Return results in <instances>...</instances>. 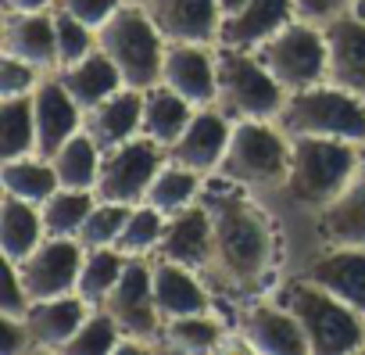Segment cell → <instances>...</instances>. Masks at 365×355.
<instances>
[{"instance_id": "cell-35", "label": "cell", "mask_w": 365, "mask_h": 355, "mask_svg": "<svg viewBox=\"0 0 365 355\" xmlns=\"http://www.w3.org/2000/svg\"><path fill=\"white\" fill-rule=\"evenodd\" d=\"M97 205V194L93 191H68V187H58L43 205V226L51 237H79L90 209Z\"/></svg>"}, {"instance_id": "cell-12", "label": "cell", "mask_w": 365, "mask_h": 355, "mask_svg": "<svg viewBox=\"0 0 365 355\" xmlns=\"http://www.w3.org/2000/svg\"><path fill=\"white\" fill-rule=\"evenodd\" d=\"M237 334L247 341L251 351H262V355H304V351H312L294 312L283 301H276L272 294L251 298L240 305Z\"/></svg>"}, {"instance_id": "cell-43", "label": "cell", "mask_w": 365, "mask_h": 355, "mask_svg": "<svg viewBox=\"0 0 365 355\" xmlns=\"http://www.w3.org/2000/svg\"><path fill=\"white\" fill-rule=\"evenodd\" d=\"M294 8H297V19L315 22V26H326L336 15H347L351 11V0H294Z\"/></svg>"}, {"instance_id": "cell-41", "label": "cell", "mask_w": 365, "mask_h": 355, "mask_svg": "<svg viewBox=\"0 0 365 355\" xmlns=\"http://www.w3.org/2000/svg\"><path fill=\"white\" fill-rule=\"evenodd\" d=\"M29 291H26V280H22V269L19 262H8L4 259V291H0V316H26L29 309Z\"/></svg>"}, {"instance_id": "cell-18", "label": "cell", "mask_w": 365, "mask_h": 355, "mask_svg": "<svg viewBox=\"0 0 365 355\" xmlns=\"http://www.w3.org/2000/svg\"><path fill=\"white\" fill-rule=\"evenodd\" d=\"M150 280H154V301L161 319H175V316H197V312H212V287L208 280L168 259L150 255Z\"/></svg>"}, {"instance_id": "cell-27", "label": "cell", "mask_w": 365, "mask_h": 355, "mask_svg": "<svg viewBox=\"0 0 365 355\" xmlns=\"http://www.w3.org/2000/svg\"><path fill=\"white\" fill-rule=\"evenodd\" d=\"M194 104L175 94L165 83H154L143 90V119H140V133L158 140L161 147H172L179 140V133L187 129V122L194 119Z\"/></svg>"}, {"instance_id": "cell-47", "label": "cell", "mask_w": 365, "mask_h": 355, "mask_svg": "<svg viewBox=\"0 0 365 355\" xmlns=\"http://www.w3.org/2000/svg\"><path fill=\"white\" fill-rule=\"evenodd\" d=\"M351 11H354L358 19H365V0H351Z\"/></svg>"}, {"instance_id": "cell-34", "label": "cell", "mask_w": 365, "mask_h": 355, "mask_svg": "<svg viewBox=\"0 0 365 355\" xmlns=\"http://www.w3.org/2000/svg\"><path fill=\"white\" fill-rule=\"evenodd\" d=\"M125 262H129V255H122L118 248H86L76 294H79L90 309H101L104 298L111 294V287L118 284Z\"/></svg>"}, {"instance_id": "cell-13", "label": "cell", "mask_w": 365, "mask_h": 355, "mask_svg": "<svg viewBox=\"0 0 365 355\" xmlns=\"http://www.w3.org/2000/svg\"><path fill=\"white\" fill-rule=\"evenodd\" d=\"M161 83L182 94L194 108L215 104L219 94V54L212 44H168Z\"/></svg>"}, {"instance_id": "cell-5", "label": "cell", "mask_w": 365, "mask_h": 355, "mask_svg": "<svg viewBox=\"0 0 365 355\" xmlns=\"http://www.w3.org/2000/svg\"><path fill=\"white\" fill-rule=\"evenodd\" d=\"M276 126L287 136H326V140L365 144V101L322 79L315 86L287 94Z\"/></svg>"}, {"instance_id": "cell-1", "label": "cell", "mask_w": 365, "mask_h": 355, "mask_svg": "<svg viewBox=\"0 0 365 355\" xmlns=\"http://www.w3.org/2000/svg\"><path fill=\"white\" fill-rule=\"evenodd\" d=\"M201 201L212 212V262L205 280L215 294L244 305L276 287L279 230L276 212L251 191L230 184L226 176H208Z\"/></svg>"}, {"instance_id": "cell-9", "label": "cell", "mask_w": 365, "mask_h": 355, "mask_svg": "<svg viewBox=\"0 0 365 355\" xmlns=\"http://www.w3.org/2000/svg\"><path fill=\"white\" fill-rule=\"evenodd\" d=\"M165 161H168V147H161L158 140L140 133V136L104 151L93 194L101 201H115V205H140Z\"/></svg>"}, {"instance_id": "cell-22", "label": "cell", "mask_w": 365, "mask_h": 355, "mask_svg": "<svg viewBox=\"0 0 365 355\" xmlns=\"http://www.w3.org/2000/svg\"><path fill=\"white\" fill-rule=\"evenodd\" d=\"M297 19L294 0H247L233 15L222 19L219 44L215 47H233V51H258L269 36H276L283 26Z\"/></svg>"}, {"instance_id": "cell-10", "label": "cell", "mask_w": 365, "mask_h": 355, "mask_svg": "<svg viewBox=\"0 0 365 355\" xmlns=\"http://www.w3.org/2000/svg\"><path fill=\"white\" fill-rule=\"evenodd\" d=\"M122 337H136V341H147L158 348L161 341V312H158V301H154V280H150V259H129L118 284L111 287V294L104 298L101 305Z\"/></svg>"}, {"instance_id": "cell-36", "label": "cell", "mask_w": 365, "mask_h": 355, "mask_svg": "<svg viewBox=\"0 0 365 355\" xmlns=\"http://www.w3.org/2000/svg\"><path fill=\"white\" fill-rule=\"evenodd\" d=\"M165 219H168V216H161V212H158L154 205H147V201L133 205V209H129V219H125V226H122V234H118V241H115V248H118L122 255H129V259H150V255L158 251L161 234H165Z\"/></svg>"}, {"instance_id": "cell-31", "label": "cell", "mask_w": 365, "mask_h": 355, "mask_svg": "<svg viewBox=\"0 0 365 355\" xmlns=\"http://www.w3.org/2000/svg\"><path fill=\"white\" fill-rule=\"evenodd\" d=\"M208 184V176L205 172H194L187 165H179V161H165L161 172L154 176V184L147 191V205H154L161 216H175L182 209H190L194 201H201V191Z\"/></svg>"}, {"instance_id": "cell-29", "label": "cell", "mask_w": 365, "mask_h": 355, "mask_svg": "<svg viewBox=\"0 0 365 355\" xmlns=\"http://www.w3.org/2000/svg\"><path fill=\"white\" fill-rule=\"evenodd\" d=\"M58 187H61V184H58V172H54L51 158L26 154V158H8V161H0V191L11 194V198L43 205Z\"/></svg>"}, {"instance_id": "cell-40", "label": "cell", "mask_w": 365, "mask_h": 355, "mask_svg": "<svg viewBox=\"0 0 365 355\" xmlns=\"http://www.w3.org/2000/svg\"><path fill=\"white\" fill-rule=\"evenodd\" d=\"M47 72H40L36 65L15 58V54H4L0 61V97H22V94H33L40 86Z\"/></svg>"}, {"instance_id": "cell-15", "label": "cell", "mask_w": 365, "mask_h": 355, "mask_svg": "<svg viewBox=\"0 0 365 355\" xmlns=\"http://www.w3.org/2000/svg\"><path fill=\"white\" fill-rule=\"evenodd\" d=\"M365 316V248H315L294 269Z\"/></svg>"}, {"instance_id": "cell-24", "label": "cell", "mask_w": 365, "mask_h": 355, "mask_svg": "<svg viewBox=\"0 0 365 355\" xmlns=\"http://www.w3.org/2000/svg\"><path fill=\"white\" fill-rule=\"evenodd\" d=\"M4 54H15L40 72L58 69L54 8L51 11H4Z\"/></svg>"}, {"instance_id": "cell-38", "label": "cell", "mask_w": 365, "mask_h": 355, "mask_svg": "<svg viewBox=\"0 0 365 355\" xmlns=\"http://www.w3.org/2000/svg\"><path fill=\"white\" fill-rule=\"evenodd\" d=\"M54 36H58V69L97 51V29L79 22L76 15L61 11V8H54Z\"/></svg>"}, {"instance_id": "cell-3", "label": "cell", "mask_w": 365, "mask_h": 355, "mask_svg": "<svg viewBox=\"0 0 365 355\" xmlns=\"http://www.w3.org/2000/svg\"><path fill=\"white\" fill-rule=\"evenodd\" d=\"M272 298L294 312L315 355H347L365 348V316L326 287L290 273L283 284L272 287Z\"/></svg>"}, {"instance_id": "cell-11", "label": "cell", "mask_w": 365, "mask_h": 355, "mask_svg": "<svg viewBox=\"0 0 365 355\" xmlns=\"http://www.w3.org/2000/svg\"><path fill=\"white\" fill-rule=\"evenodd\" d=\"M86 248L79 237H43L40 248L33 255H26L19 262L22 280L29 298H58V294H72L79 287V269H83Z\"/></svg>"}, {"instance_id": "cell-33", "label": "cell", "mask_w": 365, "mask_h": 355, "mask_svg": "<svg viewBox=\"0 0 365 355\" xmlns=\"http://www.w3.org/2000/svg\"><path fill=\"white\" fill-rule=\"evenodd\" d=\"M36 154V111L33 94L0 97V161Z\"/></svg>"}, {"instance_id": "cell-6", "label": "cell", "mask_w": 365, "mask_h": 355, "mask_svg": "<svg viewBox=\"0 0 365 355\" xmlns=\"http://www.w3.org/2000/svg\"><path fill=\"white\" fill-rule=\"evenodd\" d=\"M97 47L115 61L118 76L133 90H147L161 83V65L168 40L154 26L143 4H122L101 29H97Z\"/></svg>"}, {"instance_id": "cell-17", "label": "cell", "mask_w": 365, "mask_h": 355, "mask_svg": "<svg viewBox=\"0 0 365 355\" xmlns=\"http://www.w3.org/2000/svg\"><path fill=\"white\" fill-rule=\"evenodd\" d=\"M230 133H233V122L215 108H197L194 119L187 122V129L179 133V140L168 147V158L187 165L194 172H205V176H215L219 172V161L226 154V144H230Z\"/></svg>"}, {"instance_id": "cell-21", "label": "cell", "mask_w": 365, "mask_h": 355, "mask_svg": "<svg viewBox=\"0 0 365 355\" xmlns=\"http://www.w3.org/2000/svg\"><path fill=\"white\" fill-rule=\"evenodd\" d=\"M322 33H326V51H329L326 79L365 101V19L347 11L326 22Z\"/></svg>"}, {"instance_id": "cell-2", "label": "cell", "mask_w": 365, "mask_h": 355, "mask_svg": "<svg viewBox=\"0 0 365 355\" xmlns=\"http://www.w3.org/2000/svg\"><path fill=\"white\" fill-rule=\"evenodd\" d=\"M365 165V144L326 140V136H290L287 180L262 198L272 212H287L294 223H312Z\"/></svg>"}, {"instance_id": "cell-42", "label": "cell", "mask_w": 365, "mask_h": 355, "mask_svg": "<svg viewBox=\"0 0 365 355\" xmlns=\"http://www.w3.org/2000/svg\"><path fill=\"white\" fill-rule=\"evenodd\" d=\"M122 4H125V0H54V8L76 15L79 22H86V26H93V29H101Z\"/></svg>"}, {"instance_id": "cell-26", "label": "cell", "mask_w": 365, "mask_h": 355, "mask_svg": "<svg viewBox=\"0 0 365 355\" xmlns=\"http://www.w3.org/2000/svg\"><path fill=\"white\" fill-rule=\"evenodd\" d=\"M54 76L65 83V90L76 97V104H79L83 111H90L93 104H101L104 97H111L118 86H125L122 76H118V69H115V61H111L101 47L90 51L86 58L72 61V65L54 69Z\"/></svg>"}, {"instance_id": "cell-30", "label": "cell", "mask_w": 365, "mask_h": 355, "mask_svg": "<svg viewBox=\"0 0 365 355\" xmlns=\"http://www.w3.org/2000/svg\"><path fill=\"white\" fill-rule=\"evenodd\" d=\"M161 348L179 351V355H197V351H222L226 344V323L215 312H197V316H175L165 319L161 326Z\"/></svg>"}, {"instance_id": "cell-16", "label": "cell", "mask_w": 365, "mask_h": 355, "mask_svg": "<svg viewBox=\"0 0 365 355\" xmlns=\"http://www.w3.org/2000/svg\"><path fill=\"white\" fill-rule=\"evenodd\" d=\"M147 15L168 44H219L222 4L219 0H147Z\"/></svg>"}, {"instance_id": "cell-44", "label": "cell", "mask_w": 365, "mask_h": 355, "mask_svg": "<svg viewBox=\"0 0 365 355\" xmlns=\"http://www.w3.org/2000/svg\"><path fill=\"white\" fill-rule=\"evenodd\" d=\"M33 348V337L22 323V316H0V351H26Z\"/></svg>"}, {"instance_id": "cell-8", "label": "cell", "mask_w": 365, "mask_h": 355, "mask_svg": "<svg viewBox=\"0 0 365 355\" xmlns=\"http://www.w3.org/2000/svg\"><path fill=\"white\" fill-rule=\"evenodd\" d=\"M262 65L279 79V86L287 94L315 86L329 76V51H326V33L315 22L294 19L290 26H283L276 36H269L258 51Z\"/></svg>"}, {"instance_id": "cell-32", "label": "cell", "mask_w": 365, "mask_h": 355, "mask_svg": "<svg viewBox=\"0 0 365 355\" xmlns=\"http://www.w3.org/2000/svg\"><path fill=\"white\" fill-rule=\"evenodd\" d=\"M101 161H104V151H101V144L86 129H79L51 158V165L58 172V184L68 187V191H93L97 187V176H101Z\"/></svg>"}, {"instance_id": "cell-28", "label": "cell", "mask_w": 365, "mask_h": 355, "mask_svg": "<svg viewBox=\"0 0 365 355\" xmlns=\"http://www.w3.org/2000/svg\"><path fill=\"white\" fill-rule=\"evenodd\" d=\"M43 237H47V226H43L40 205L4 194V201H0V251H4V259L22 262L26 255L40 248Z\"/></svg>"}, {"instance_id": "cell-45", "label": "cell", "mask_w": 365, "mask_h": 355, "mask_svg": "<svg viewBox=\"0 0 365 355\" xmlns=\"http://www.w3.org/2000/svg\"><path fill=\"white\" fill-rule=\"evenodd\" d=\"M54 0H4V11H51Z\"/></svg>"}, {"instance_id": "cell-19", "label": "cell", "mask_w": 365, "mask_h": 355, "mask_svg": "<svg viewBox=\"0 0 365 355\" xmlns=\"http://www.w3.org/2000/svg\"><path fill=\"white\" fill-rule=\"evenodd\" d=\"M308 226L315 248H365V165Z\"/></svg>"}, {"instance_id": "cell-4", "label": "cell", "mask_w": 365, "mask_h": 355, "mask_svg": "<svg viewBox=\"0 0 365 355\" xmlns=\"http://www.w3.org/2000/svg\"><path fill=\"white\" fill-rule=\"evenodd\" d=\"M290 169V136L276 126V119H247L233 122L226 154L219 161V176L230 184L269 198Z\"/></svg>"}, {"instance_id": "cell-20", "label": "cell", "mask_w": 365, "mask_h": 355, "mask_svg": "<svg viewBox=\"0 0 365 355\" xmlns=\"http://www.w3.org/2000/svg\"><path fill=\"white\" fill-rule=\"evenodd\" d=\"M154 255L179 262V266H190L205 276V269L212 262V212H208V205L194 201L190 209L168 216Z\"/></svg>"}, {"instance_id": "cell-39", "label": "cell", "mask_w": 365, "mask_h": 355, "mask_svg": "<svg viewBox=\"0 0 365 355\" xmlns=\"http://www.w3.org/2000/svg\"><path fill=\"white\" fill-rule=\"evenodd\" d=\"M118 326H115V319L104 312V309H93L90 316H86V323L72 334V341L61 348L65 355H97V351H115V344H118Z\"/></svg>"}, {"instance_id": "cell-14", "label": "cell", "mask_w": 365, "mask_h": 355, "mask_svg": "<svg viewBox=\"0 0 365 355\" xmlns=\"http://www.w3.org/2000/svg\"><path fill=\"white\" fill-rule=\"evenodd\" d=\"M33 111H36V154L40 158H54L83 129V115H86L54 72H47L40 86L33 90Z\"/></svg>"}, {"instance_id": "cell-25", "label": "cell", "mask_w": 365, "mask_h": 355, "mask_svg": "<svg viewBox=\"0 0 365 355\" xmlns=\"http://www.w3.org/2000/svg\"><path fill=\"white\" fill-rule=\"evenodd\" d=\"M140 119H143V90L118 86L111 97H104L83 115V129L101 144V151H111L140 136Z\"/></svg>"}, {"instance_id": "cell-23", "label": "cell", "mask_w": 365, "mask_h": 355, "mask_svg": "<svg viewBox=\"0 0 365 355\" xmlns=\"http://www.w3.org/2000/svg\"><path fill=\"white\" fill-rule=\"evenodd\" d=\"M93 309L72 291V294H58V298H36L29 301L22 323L33 337V348H47V351H61L72 334L86 323Z\"/></svg>"}, {"instance_id": "cell-48", "label": "cell", "mask_w": 365, "mask_h": 355, "mask_svg": "<svg viewBox=\"0 0 365 355\" xmlns=\"http://www.w3.org/2000/svg\"><path fill=\"white\" fill-rule=\"evenodd\" d=\"M125 4H147V0H125Z\"/></svg>"}, {"instance_id": "cell-46", "label": "cell", "mask_w": 365, "mask_h": 355, "mask_svg": "<svg viewBox=\"0 0 365 355\" xmlns=\"http://www.w3.org/2000/svg\"><path fill=\"white\" fill-rule=\"evenodd\" d=\"M219 4H222V19H226V15H233V11H240V8L247 4V0H219Z\"/></svg>"}, {"instance_id": "cell-37", "label": "cell", "mask_w": 365, "mask_h": 355, "mask_svg": "<svg viewBox=\"0 0 365 355\" xmlns=\"http://www.w3.org/2000/svg\"><path fill=\"white\" fill-rule=\"evenodd\" d=\"M129 209L133 205H115V201H101L97 198V205L90 209V216H86V223L79 230L83 248H115V241H118V234H122V226L129 219Z\"/></svg>"}, {"instance_id": "cell-7", "label": "cell", "mask_w": 365, "mask_h": 355, "mask_svg": "<svg viewBox=\"0 0 365 355\" xmlns=\"http://www.w3.org/2000/svg\"><path fill=\"white\" fill-rule=\"evenodd\" d=\"M215 54H219V94H215V108L230 122L276 119L283 111L287 90L262 65V58L255 51L215 47Z\"/></svg>"}]
</instances>
